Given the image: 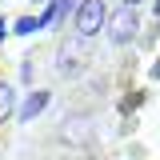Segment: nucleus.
<instances>
[{
  "label": "nucleus",
  "mask_w": 160,
  "mask_h": 160,
  "mask_svg": "<svg viewBox=\"0 0 160 160\" xmlns=\"http://www.w3.org/2000/svg\"><path fill=\"white\" fill-rule=\"evenodd\" d=\"M28 4H48V0H28Z\"/></svg>",
  "instance_id": "nucleus-13"
},
{
  "label": "nucleus",
  "mask_w": 160,
  "mask_h": 160,
  "mask_svg": "<svg viewBox=\"0 0 160 160\" xmlns=\"http://www.w3.org/2000/svg\"><path fill=\"white\" fill-rule=\"evenodd\" d=\"M152 12H156V20H160V0H152Z\"/></svg>",
  "instance_id": "nucleus-12"
},
{
  "label": "nucleus",
  "mask_w": 160,
  "mask_h": 160,
  "mask_svg": "<svg viewBox=\"0 0 160 160\" xmlns=\"http://www.w3.org/2000/svg\"><path fill=\"white\" fill-rule=\"evenodd\" d=\"M92 136H96V124H92L88 112H76V116H68L64 124H60V140L72 144V148H88Z\"/></svg>",
  "instance_id": "nucleus-4"
},
{
  "label": "nucleus",
  "mask_w": 160,
  "mask_h": 160,
  "mask_svg": "<svg viewBox=\"0 0 160 160\" xmlns=\"http://www.w3.org/2000/svg\"><path fill=\"white\" fill-rule=\"evenodd\" d=\"M16 108H20V96H16V88H12L8 80H0V124L16 116Z\"/></svg>",
  "instance_id": "nucleus-6"
},
{
  "label": "nucleus",
  "mask_w": 160,
  "mask_h": 160,
  "mask_svg": "<svg viewBox=\"0 0 160 160\" xmlns=\"http://www.w3.org/2000/svg\"><path fill=\"white\" fill-rule=\"evenodd\" d=\"M92 64V52H88V40L80 36H64L56 48V76L60 80H80Z\"/></svg>",
  "instance_id": "nucleus-1"
},
{
  "label": "nucleus",
  "mask_w": 160,
  "mask_h": 160,
  "mask_svg": "<svg viewBox=\"0 0 160 160\" xmlns=\"http://www.w3.org/2000/svg\"><path fill=\"white\" fill-rule=\"evenodd\" d=\"M20 80H24V84H32V80H36V64H32L28 56L20 60Z\"/></svg>",
  "instance_id": "nucleus-8"
},
{
  "label": "nucleus",
  "mask_w": 160,
  "mask_h": 160,
  "mask_svg": "<svg viewBox=\"0 0 160 160\" xmlns=\"http://www.w3.org/2000/svg\"><path fill=\"white\" fill-rule=\"evenodd\" d=\"M8 28H12V24H8V20L0 16V44H4V36H8Z\"/></svg>",
  "instance_id": "nucleus-9"
},
{
  "label": "nucleus",
  "mask_w": 160,
  "mask_h": 160,
  "mask_svg": "<svg viewBox=\"0 0 160 160\" xmlns=\"http://www.w3.org/2000/svg\"><path fill=\"white\" fill-rule=\"evenodd\" d=\"M104 36L116 48H128L140 40V8H112L104 20Z\"/></svg>",
  "instance_id": "nucleus-2"
},
{
  "label": "nucleus",
  "mask_w": 160,
  "mask_h": 160,
  "mask_svg": "<svg viewBox=\"0 0 160 160\" xmlns=\"http://www.w3.org/2000/svg\"><path fill=\"white\" fill-rule=\"evenodd\" d=\"M12 32L16 36H32V32H40V20L36 16H16L12 20Z\"/></svg>",
  "instance_id": "nucleus-7"
},
{
  "label": "nucleus",
  "mask_w": 160,
  "mask_h": 160,
  "mask_svg": "<svg viewBox=\"0 0 160 160\" xmlns=\"http://www.w3.org/2000/svg\"><path fill=\"white\" fill-rule=\"evenodd\" d=\"M144 0H120V8H140Z\"/></svg>",
  "instance_id": "nucleus-10"
},
{
  "label": "nucleus",
  "mask_w": 160,
  "mask_h": 160,
  "mask_svg": "<svg viewBox=\"0 0 160 160\" xmlns=\"http://www.w3.org/2000/svg\"><path fill=\"white\" fill-rule=\"evenodd\" d=\"M152 76H156V80H160V60H156V64H152Z\"/></svg>",
  "instance_id": "nucleus-11"
},
{
  "label": "nucleus",
  "mask_w": 160,
  "mask_h": 160,
  "mask_svg": "<svg viewBox=\"0 0 160 160\" xmlns=\"http://www.w3.org/2000/svg\"><path fill=\"white\" fill-rule=\"evenodd\" d=\"M104 20H108V4L104 0H80L76 12H72V36L92 40L104 32Z\"/></svg>",
  "instance_id": "nucleus-3"
},
{
  "label": "nucleus",
  "mask_w": 160,
  "mask_h": 160,
  "mask_svg": "<svg viewBox=\"0 0 160 160\" xmlns=\"http://www.w3.org/2000/svg\"><path fill=\"white\" fill-rule=\"evenodd\" d=\"M48 104H52V92H48V88H32L28 96L20 100V108H16V120H20V124H28V120L44 116V112H48Z\"/></svg>",
  "instance_id": "nucleus-5"
}]
</instances>
